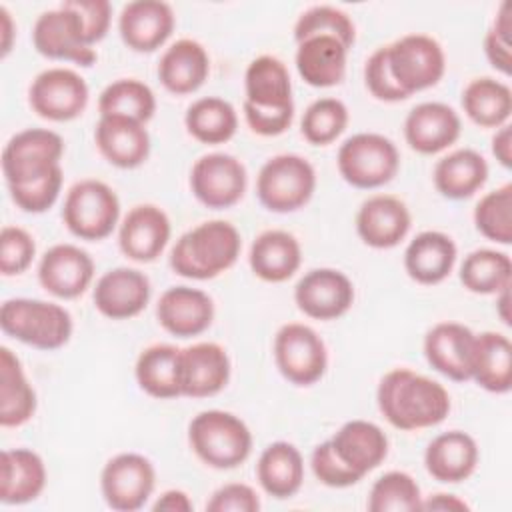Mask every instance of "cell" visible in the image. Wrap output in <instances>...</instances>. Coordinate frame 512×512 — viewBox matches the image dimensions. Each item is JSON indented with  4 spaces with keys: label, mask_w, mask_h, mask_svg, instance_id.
<instances>
[{
    "label": "cell",
    "mask_w": 512,
    "mask_h": 512,
    "mask_svg": "<svg viewBox=\"0 0 512 512\" xmlns=\"http://www.w3.org/2000/svg\"><path fill=\"white\" fill-rule=\"evenodd\" d=\"M376 402L382 416L404 432L438 426L450 412L448 390L410 368L386 372L378 384Z\"/></svg>",
    "instance_id": "obj_1"
},
{
    "label": "cell",
    "mask_w": 512,
    "mask_h": 512,
    "mask_svg": "<svg viewBox=\"0 0 512 512\" xmlns=\"http://www.w3.org/2000/svg\"><path fill=\"white\" fill-rule=\"evenodd\" d=\"M242 238L234 224L208 220L184 232L170 250V268L190 280H210L232 268L240 256Z\"/></svg>",
    "instance_id": "obj_2"
},
{
    "label": "cell",
    "mask_w": 512,
    "mask_h": 512,
    "mask_svg": "<svg viewBox=\"0 0 512 512\" xmlns=\"http://www.w3.org/2000/svg\"><path fill=\"white\" fill-rule=\"evenodd\" d=\"M192 452L210 468L232 470L252 452V432L244 420L226 410L198 412L188 424Z\"/></svg>",
    "instance_id": "obj_3"
},
{
    "label": "cell",
    "mask_w": 512,
    "mask_h": 512,
    "mask_svg": "<svg viewBox=\"0 0 512 512\" xmlns=\"http://www.w3.org/2000/svg\"><path fill=\"white\" fill-rule=\"evenodd\" d=\"M0 328L38 350H58L72 336L70 312L54 302L36 298H10L0 308Z\"/></svg>",
    "instance_id": "obj_4"
},
{
    "label": "cell",
    "mask_w": 512,
    "mask_h": 512,
    "mask_svg": "<svg viewBox=\"0 0 512 512\" xmlns=\"http://www.w3.org/2000/svg\"><path fill=\"white\" fill-rule=\"evenodd\" d=\"M316 190L314 166L298 154H278L266 160L256 176L260 204L276 214L304 208Z\"/></svg>",
    "instance_id": "obj_5"
},
{
    "label": "cell",
    "mask_w": 512,
    "mask_h": 512,
    "mask_svg": "<svg viewBox=\"0 0 512 512\" xmlns=\"http://www.w3.org/2000/svg\"><path fill=\"white\" fill-rule=\"evenodd\" d=\"M336 164L350 186L372 190L396 176L400 154L390 138L376 132H358L340 144Z\"/></svg>",
    "instance_id": "obj_6"
},
{
    "label": "cell",
    "mask_w": 512,
    "mask_h": 512,
    "mask_svg": "<svg viewBox=\"0 0 512 512\" xmlns=\"http://www.w3.org/2000/svg\"><path fill=\"white\" fill-rule=\"evenodd\" d=\"M120 218V200L102 180L86 178L76 182L62 208L66 228L80 240L98 242L112 234Z\"/></svg>",
    "instance_id": "obj_7"
},
{
    "label": "cell",
    "mask_w": 512,
    "mask_h": 512,
    "mask_svg": "<svg viewBox=\"0 0 512 512\" xmlns=\"http://www.w3.org/2000/svg\"><path fill=\"white\" fill-rule=\"evenodd\" d=\"M64 140L48 128H26L14 134L2 150V174L8 186L34 182L60 166Z\"/></svg>",
    "instance_id": "obj_8"
},
{
    "label": "cell",
    "mask_w": 512,
    "mask_h": 512,
    "mask_svg": "<svg viewBox=\"0 0 512 512\" xmlns=\"http://www.w3.org/2000/svg\"><path fill=\"white\" fill-rule=\"evenodd\" d=\"M386 58L396 84L412 96L436 86L446 70V56L438 40L428 34H406L386 46Z\"/></svg>",
    "instance_id": "obj_9"
},
{
    "label": "cell",
    "mask_w": 512,
    "mask_h": 512,
    "mask_svg": "<svg viewBox=\"0 0 512 512\" xmlns=\"http://www.w3.org/2000/svg\"><path fill=\"white\" fill-rule=\"evenodd\" d=\"M32 44L38 54L50 60H68L84 68L98 60L96 50L86 42L80 14L66 2L36 18Z\"/></svg>",
    "instance_id": "obj_10"
},
{
    "label": "cell",
    "mask_w": 512,
    "mask_h": 512,
    "mask_svg": "<svg viewBox=\"0 0 512 512\" xmlns=\"http://www.w3.org/2000/svg\"><path fill=\"white\" fill-rule=\"evenodd\" d=\"M274 362L280 374L296 384L318 382L328 366V352L318 332L300 322L284 324L274 336Z\"/></svg>",
    "instance_id": "obj_11"
},
{
    "label": "cell",
    "mask_w": 512,
    "mask_h": 512,
    "mask_svg": "<svg viewBox=\"0 0 512 512\" xmlns=\"http://www.w3.org/2000/svg\"><path fill=\"white\" fill-rule=\"evenodd\" d=\"M156 470L152 462L138 452H120L112 456L100 474L104 502L118 512L140 510L152 496Z\"/></svg>",
    "instance_id": "obj_12"
},
{
    "label": "cell",
    "mask_w": 512,
    "mask_h": 512,
    "mask_svg": "<svg viewBox=\"0 0 512 512\" xmlns=\"http://www.w3.org/2000/svg\"><path fill=\"white\" fill-rule=\"evenodd\" d=\"M88 84L70 68H46L30 84V108L44 120L68 122L88 106Z\"/></svg>",
    "instance_id": "obj_13"
},
{
    "label": "cell",
    "mask_w": 512,
    "mask_h": 512,
    "mask_svg": "<svg viewBox=\"0 0 512 512\" xmlns=\"http://www.w3.org/2000/svg\"><path fill=\"white\" fill-rule=\"evenodd\" d=\"M244 164L226 152L200 156L190 170V190L200 204L212 210H224L238 204L246 192Z\"/></svg>",
    "instance_id": "obj_14"
},
{
    "label": "cell",
    "mask_w": 512,
    "mask_h": 512,
    "mask_svg": "<svg viewBox=\"0 0 512 512\" xmlns=\"http://www.w3.org/2000/svg\"><path fill=\"white\" fill-rule=\"evenodd\" d=\"M298 310L314 320H336L354 304L352 280L336 268H314L294 286Z\"/></svg>",
    "instance_id": "obj_15"
},
{
    "label": "cell",
    "mask_w": 512,
    "mask_h": 512,
    "mask_svg": "<svg viewBox=\"0 0 512 512\" xmlns=\"http://www.w3.org/2000/svg\"><path fill=\"white\" fill-rule=\"evenodd\" d=\"M94 278L92 256L76 244H54L38 264L40 286L62 300L78 298Z\"/></svg>",
    "instance_id": "obj_16"
},
{
    "label": "cell",
    "mask_w": 512,
    "mask_h": 512,
    "mask_svg": "<svg viewBox=\"0 0 512 512\" xmlns=\"http://www.w3.org/2000/svg\"><path fill=\"white\" fill-rule=\"evenodd\" d=\"M92 300L96 310L110 320L134 318L150 302V280L136 268H112L96 280Z\"/></svg>",
    "instance_id": "obj_17"
},
{
    "label": "cell",
    "mask_w": 512,
    "mask_h": 512,
    "mask_svg": "<svg viewBox=\"0 0 512 512\" xmlns=\"http://www.w3.org/2000/svg\"><path fill=\"white\" fill-rule=\"evenodd\" d=\"M228 352L216 342H196L180 348V392L188 398H208L222 392L230 380Z\"/></svg>",
    "instance_id": "obj_18"
},
{
    "label": "cell",
    "mask_w": 512,
    "mask_h": 512,
    "mask_svg": "<svg viewBox=\"0 0 512 512\" xmlns=\"http://www.w3.org/2000/svg\"><path fill=\"white\" fill-rule=\"evenodd\" d=\"M412 216L408 206L390 194L366 198L356 214V232L360 240L376 250L398 246L410 232Z\"/></svg>",
    "instance_id": "obj_19"
},
{
    "label": "cell",
    "mask_w": 512,
    "mask_h": 512,
    "mask_svg": "<svg viewBox=\"0 0 512 512\" xmlns=\"http://www.w3.org/2000/svg\"><path fill=\"white\" fill-rule=\"evenodd\" d=\"M170 218L154 204H138L124 216L118 230L122 254L134 262H154L170 240Z\"/></svg>",
    "instance_id": "obj_20"
},
{
    "label": "cell",
    "mask_w": 512,
    "mask_h": 512,
    "mask_svg": "<svg viewBox=\"0 0 512 512\" xmlns=\"http://www.w3.org/2000/svg\"><path fill=\"white\" fill-rule=\"evenodd\" d=\"M176 24L172 6L162 0H134L118 16L122 42L134 52H154L172 34Z\"/></svg>",
    "instance_id": "obj_21"
},
{
    "label": "cell",
    "mask_w": 512,
    "mask_h": 512,
    "mask_svg": "<svg viewBox=\"0 0 512 512\" xmlns=\"http://www.w3.org/2000/svg\"><path fill=\"white\" fill-rule=\"evenodd\" d=\"M160 326L176 338H192L206 332L214 320L212 298L198 288L172 286L156 304Z\"/></svg>",
    "instance_id": "obj_22"
},
{
    "label": "cell",
    "mask_w": 512,
    "mask_h": 512,
    "mask_svg": "<svg viewBox=\"0 0 512 512\" xmlns=\"http://www.w3.org/2000/svg\"><path fill=\"white\" fill-rule=\"evenodd\" d=\"M474 332L460 322H438L424 336L426 362L454 382H466L472 374Z\"/></svg>",
    "instance_id": "obj_23"
},
{
    "label": "cell",
    "mask_w": 512,
    "mask_h": 512,
    "mask_svg": "<svg viewBox=\"0 0 512 512\" xmlns=\"http://www.w3.org/2000/svg\"><path fill=\"white\" fill-rule=\"evenodd\" d=\"M462 132L456 110L444 102L416 104L404 120V138L418 154H438L452 146Z\"/></svg>",
    "instance_id": "obj_24"
},
{
    "label": "cell",
    "mask_w": 512,
    "mask_h": 512,
    "mask_svg": "<svg viewBox=\"0 0 512 512\" xmlns=\"http://www.w3.org/2000/svg\"><path fill=\"white\" fill-rule=\"evenodd\" d=\"M94 140L100 154L116 168L132 170L150 156V134L146 124L126 116H100Z\"/></svg>",
    "instance_id": "obj_25"
},
{
    "label": "cell",
    "mask_w": 512,
    "mask_h": 512,
    "mask_svg": "<svg viewBox=\"0 0 512 512\" xmlns=\"http://www.w3.org/2000/svg\"><path fill=\"white\" fill-rule=\"evenodd\" d=\"M478 444L462 430H448L430 440L424 452L426 472L444 484L470 478L478 466Z\"/></svg>",
    "instance_id": "obj_26"
},
{
    "label": "cell",
    "mask_w": 512,
    "mask_h": 512,
    "mask_svg": "<svg viewBox=\"0 0 512 512\" xmlns=\"http://www.w3.org/2000/svg\"><path fill=\"white\" fill-rule=\"evenodd\" d=\"M458 248L454 240L438 230L416 234L404 250L406 274L424 286H434L446 280L456 264Z\"/></svg>",
    "instance_id": "obj_27"
},
{
    "label": "cell",
    "mask_w": 512,
    "mask_h": 512,
    "mask_svg": "<svg viewBox=\"0 0 512 512\" xmlns=\"http://www.w3.org/2000/svg\"><path fill=\"white\" fill-rule=\"evenodd\" d=\"M296 70L314 88H330L344 80L350 48L336 36L316 34L296 42Z\"/></svg>",
    "instance_id": "obj_28"
},
{
    "label": "cell",
    "mask_w": 512,
    "mask_h": 512,
    "mask_svg": "<svg viewBox=\"0 0 512 512\" xmlns=\"http://www.w3.org/2000/svg\"><path fill=\"white\" fill-rule=\"evenodd\" d=\"M208 74V52L192 38H180L170 44L158 62V78L162 86L176 96L196 92L206 82Z\"/></svg>",
    "instance_id": "obj_29"
},
{
    "label": "cell",
    "mask_w": 512,
    "mask_h": 512,
    "mask_svg": "<svg viewBox=\"0 0 512 512\" xmlns=\"http://www.w3.org/2000/svg\"><path fill=\"white\" fill-rule=\"evenodd\" d=\"M340 460L360 476L378 468L388 454V436L368 420H350L342 424L330 438Z\"/></svg>",
    "instance_id": "obj_30"
},
{
    "label": "cell",
    "mask_w": 512,
    "mask_h": 512,
    "mask_svg": "<svg viewBox=\"0 0 512 512\" xmlns=\"http://www.w3.org/2000/svg\"><path fill=\"white\" fill-rule=\"evenodd\" d=\"M248 262L252 272L264 282H286L302 264L300 242L286 230H266L250 246Z\"/></svg>",
    "instance_id": "obj_31"
},
{
    "label": "cell",
    "mask_w": 512,
    "mask_h": 512,
    "mask_svg": "<svg viewBox=\"0 0 512 512\" xmlns=\"http://www.w3.org/2000/svg\"><path fill=\"white\" fill-rule=\"evenodd\" d=\"M46 486V466L30 448L4 450L0 456V500L26 504L36 500Z\"/></svg>",
    "instance_id": "obj_32"
},
{
    "label": "cell",
    "mask_w": 512,
    "mask_h": 512,
    "mask_svg": "<svg viewBox=\"0 0 512 512\" xmlns=\"http://www.w3.org/2000/svg\"><path fill=\"white\" fill-rule=\"evenodd\" d=\"M432 180L444 198L466 200L486 184L488 162L480 152L460 148L436 162Z\"/></svg>",
    "instance_id": "obj_33"
},
{
    "label": "cell",
    "mask_w": 512,
    "mask_h": 512,
    "mask_svg": "<svg viewBox=\"0 0 512 512\" xmlns=\"http://www.w3.org/2000/svg\"><path fill=\"white\" fill-rule=\"evenodd\" d=\"M470 380L488 392L506 394L512 388V344L500 332H480L474 336Z\"/></svg>",
    "instance_id": "obj_34"
},
{
    "label": "cell",
    "mask_w": 512,
    "mask_h": 512,
    "mask_svg": "<svg viewBox=\"0 0 512 512\" xmlns=\"http://www.w3.org/2000/svg\"><path fill=\"white\" fill-rule=\"evenodd\" d=\"M262 490L278 500L294 496L304 482V460L300 450L284 440L268 444L256 464Z\"/></svg>",
    "instance_id": "obj_35"
},
{
    "label": "cell",
    "mask_w": 512,
    "mask_h": 512,
    "mask_svg": "<svg viewBox=\"0 0 512 512\" xmlns=\"http://www.w3.org/2000/svg\"><path fill=\"white\" fill-rule=\"evenodd\" d=\"M244 92V102L258 108H294L288 68L282 60L270 54H262L248 64L244 74Z\"/></svg>",
    "instance_id": "obj_36"
},
{
    "label": "cell",
    "mask_w": 512,
    "mask_h": 512,
    "mask_svg": "<svg viewBox=\"0 0 512 512\" xmlns=\"http://www.w3.org/2000/svg\"><path fill=\"white\" fill-rule=\"evenodd\" d=\"M134 376L148 396L170 400L180 392V348L174 344H152L140 352L134 364Z\"/></svg>",
    "instance_id": "obj_37"
},
{
    "label": "cell",
    "mask_w": 512,
    "mask_h": 512,
    "mask_svg": "<svg viewBox=\"0 0 512 512\" xmlns=\"http://www.w3.org/2000/svg\"><path fill=\"white\" fill-rule=\"evenodd\" d=\"M36 412V392L28 382L18 356L0 348V424L16 428L26 424Z\"/></svg>",
    "instance_id": "obj_38"
},
{
    "label": "cell",
    "mask_w": 512,
    "mask_h": 512,
    "mask_svg": "<svg viewBox=\"0 0 512 512\" xmlns=\"http://www.w3.org/2000/svg\"><path fill=\"white\" fill-rule=\"evenodd\" d=\"M464 114L480 128H500L512 114V90L508 84L480 76L466 84L462 92Z\"/></svg>",
    "instance_id": "obj_39"
},
{
    "label": "cell",
    "mask_w": 512,
    "mask_h": 512,
    "mask_svg": "<svg viewBox=\"0 0 512 512\" xmlns=\"http://www.w3.org/2000/svg\"><path fill=\"white\" fill-rule=\"evenodd\" d=\"M184 126L202 144H224L236 134L238 114L228 100L206 96L188 106Z\"/></svg>",
    "instance_id": "obj_40"
},
{
    "label": "cell",
    "mask_w": 512,
    "mask_h": 512,
    "mask_svg": "<svg viewBox=\"0 0 512 512\" xmlns=\"http://www.w3.org/2000/svg\"><path fill=\"white\" fill-rule=\"evenodd\" d=\"M512 280V260L492 248L472 250L460 264V282L472 294H498Z\"/></svg>",
    "instance_id": "obj_41"
},
{
    "label": "cell",
    "mask_w": 512,
    "mask_h": 512,
    "mask_svg": "<svg viewBox=\"0 0 512 512\" xmlns=\"http://www.w3.org/2000/svg\"><path fill=\"white\" fill-rule=\"evenodd\" d=\"M98 112L100 116H126L146 124L156 112V96L148 84L136 78H120L100 92Z\"/></svg>",
    "instance_id": "obj_42"
},
{
    "label": "cell",
    "mask_w": 512,
    "mask_h": 512,
    "mask_svg": "<svg viewBox=\"0 0 512 512\" xmlns=\"http://www.w3.org/2000/svg\"><path fill=\"white\" fill-rule=\"evenodd\" d=\"M366 506L370 512H414L422 510V492L408 472L390 470L372 484Z\"/></svg>",
    "instance_id": "obj_43"
},
{
    "label": "cell",
    "mask_w": 512,
    "mask_h": 512,
    "mask_svg": "<svg viewBox=\"0 0 512 512\" xmlns=\"http://www.w3.org/2000/svg\"><path fill=\"white\" fill-rule=\"evenodd\" d=\"M476 230L496 244L508 246L512 242V184L486 192L474 208Z\"/></svg>",
    "instance_id": "obj_44"
},
{
    "label": "cell",
    "mask_w": 512,
    "mask_h": 512,
    "mask_svg": "<svg viewBox=\"0 0 512 512\" xmlns=\"http://www.w3.org/2000/svg\"><path fill=\"white\" fill-rule=\"evenodd\" d=\"M348 126V108L338 98L314 100L300 120V132L312 146L332 144Z\"/></svg>",
    "instance_id": "obj_45"
},
{
    "label": "cell",
    "mask_w": 512,
    "mask_h": 512,
    "mask_svg": "<svg viewBox=\"0 0 512 512\" xmlns=\"http://www.w3.org/2000/svg\"><path fill=\"white\" fill-rule=\"evenodd\" d=\"M316 34H326V36H336L338 40L344 42L346 48L354 46L356 40V28L352 18L334 6H312L306 12L300 14V18L294 24V40L300 42L304 38L316 36Z\"/></svg>",
    "instance_id": "obj_46"
},
{
    "label": "cell",
    "mask_w": 512,
    "mask_h": 512,
    "mask_svg": "<svg viewBox=\"0 0 512 512\" xmlns=\"http://www.w3.org/2000/svg\"><path fill=\"white\" fill-rule=\"evenodd\" d=\"M62 182H64V172L62 166H58L56 170L48 172L46 176L22 184V186H8L10 190V198L12 202L30 214H42L48 208L54 206V202L60 196L62 190Z\"/></svg>",
    "instance_id": "obj_47"
},
{
    "label": "cell",
    "mask_w": 512,
    "mask_h": 512,
    "mask_svg": "<svg viewBox=\"0 0 512 512\" xmlns=\"http://www.w3.org/2000/svg\"><path fill=\"white\" fill-rule=\"evenodd\" d=\"M36 254L34 238L20 226H4L0 230V272L18 276L28 270Z\"/></svg>",
    "instance_id": "obj_48"
},
{
    "label": "cell",
    "mask_w": 512,
    "mask_h": 512,
    "mask_svg": "<svg viewBox=\"0 0 512 512\" xmlns=\"http://www.w3.org/2000/svg\"><path fill=\"white\" fill-rule=\"evenodd\" d=\"M310 466L314 476L330 488H348L358 484L364 476L354 472L350 466H346L340 456L334 452L332 442L324 440L320 442L310 456Z\"/></svg>",
    "instance_id": "obj_49"
},
{
    "label": "cell",
    "mask_w": 512,
    "mask_h": 512,
    "mask_svg": "<svg viewBox=\"0 0 512 512\" xmlns=\"http://www.w3.org/2000/svg\"><path fill=\"white\" fill-rule=\"evenodd\" d=\"M364 82L376 100L400 102V100L408 98L406 92L396 84V80L390 72L388 58H386V46L374 50L368 56V60L364 64Z\"/></svg>",
    "instance_id": "obj_50"
},
{
    "label": "cell",
    "mask_w": 512,
    "mask_h": 512,
    "mask_svg": "<svg viewBox=\"0 0 512 512\" xmlns=\"http://www.w3.org/2000/svg\"><path fill=\"white\" fill-rule=\"evenodd\" d=\"M208 512H258L260 498L256 490L242 482L220 486L206 502Z\"/></svg>",
    "instance_id": "obj_51"
},
{
    "label": "cell",
    "mask_w": 512,
    "mask_h": 512,
    "mask_svg": "<svg viewBox=\"0 0 512 512\" xmlns=\"http://www.w3.org/2000/svg\"><path fill=\"white\" fill-rule=\"evenodd\" d=\"M66 4L80 14L82 24H84L86 42L90 46L98 44L110 28V20H112L110 2H106V0H66Z\"/></svg>",
    "instance_id": "obj_52"
},
{
    "label": "cell",
    "mask_w": 512,
    "mask_h": 512,
    "mask_svg": "<svg viewBox=\"0 0 512 512\" xmlns=\"http://www.w3.org/2000/svg\"><path fill=\"white\" fill-rule=\"evenodd\" d=\"M244 118L252 132L260 136H280L290 128L294 120V108L270 110L244 102Z\"/></svg>",
    "instance_id": "obj_53"
},
{
    "label": "cell",
    "mask_w": 512,
    "mask_h": 512,
    "mask_svg": "<svg viewBox=\"0 0 512 512\" xmlns=\"http://www.w3.org/2000/svg\"><path fill=\"white\" fill-rule=\"evenodd\" d=\"M484 54L492 68L508 76L512 72V52H510V38L496 32L492 26L484 36Z\"/></svg>",
    "instance_id": "obj_54"
},
{
    "label": "cell",
    "mask_w": 512,
    "mask_h": 512,
    "mask_svg": "<svg viewBox=\"0 0 512 512\" xmlns=\"http://www.w3.org/2000/svg\"><path fill=\"white\" fill-rule=\"evenodd\" d=\"M154 512H192L194 504L190 496L184 490H166L158 496V500L152 504Z\"/></svg>",
    "instance_id": "obj_55"
},
{
    "label": "cell",
    "mask_w": 512,
    "mask_h": 512,
    "mask_svg": "<svg viewBox=\"0 0 512 512\" xmlns=\"http://www.w3.org/2000/svg\"><path fill=\"white\" fill-rule=\"evenodd\" d=\"M492 154L500 166L512 168V128H510V124L496 128V134L492 136Z\"/></svg>",
    "instance_id": "obj_56"
},
{
    "label": "cell",
    "mask_w": 512,
    "mask_h": 512,
    "mask_svg": "<svg viewBox=\"0 0 512 512\" xmlns=\"http://www.w3.org/2000/svg\"><path fill=\"white\" fill-rule=\"evenodd\" d=\"M422 510H440V512H464L470 510V506L458 498L456 494H446V492H438L432 494L430 498H422Z\"/></svg>",
    "instance_id": "obj_57"
},
{
    "label": "cell",
    "mask_w": 512,
    "mask_h": 512,
    "mask_svg": "<svg viewBox=\"0 0 512 512\" xmlns=\"http://www.w3.org/2000/svg\"><path fill=\"white\" fill-rule=\"evenodd\" d=\"M0 18H2V58L8 56L10 48H12V36H14V26H12V18H10V12L0 6Z\"/></svg>",
    "instance_id": "obj_58"
},
{
    "label": "cell",
    "mask_w": 512,
    "mask_h": 512,
    "mask_svg": "<svg viewBox=\"0 0 512 512\" xmlns=\"http://www.w3.org/2000/svg\"><path fill=\"white\" fill-rule=\"evenodd\" d=\"M508 302H510V286L500 290L496 294V312L504 324H510V312H508Z\"/></svg>",
    "instance_id": "obj_59"
}]
</instances>
